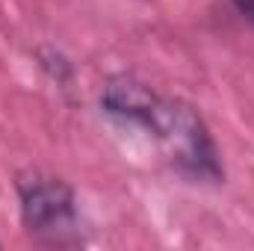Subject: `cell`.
Returning a JSON list of instances; mask_svg holds the SVG:
<instances>
[{
    "mask_svg": "<svg viewBox=\"0 0 254 251\" xmlns=\"http://www.w3.org/2000/svg\"><path fill=\"white\" fill-rule=\"evenodd\" d=\"M142 130L154 133V139L169 151L172 163L192 181H222L219 151L201 122V116L184 101L157 98L151 116Z\"/></svg>",
    "mask_w": 254,
    "mask_h": 251,
    "instance_id": "cell-1",
    "label": "cell"
},
{
    "mask_svg": "<svg viewBox=\"0 0 254 251\" xmlns=\"http://www.w3.org/2000/svg\"><path fill=\"white\" fill-rule=\"evenodd\" d=\"M18 198H21V219L30 234H45L60 240V234L74 231L77 207L68 184L57 178H39V175L21 178Z\"/></svg>",
    "mask_w": 254,
    "mask_h": 251,
    "instance_id": "cell-2",
    "label": "cell"
},
{
    "mask_svg": "<svg viewBox=\"0 0 254 251\" xmlns=\"http://www.w3.org/2000/svg\"><path fill=\"white\" fill-rule=\"evenodd\" d=\"M160 95H154L145 83L133 80V77H116L104 86L101 95V107L107 116H113L116 122H125L133 127H145L154 104Z\"/></svg>",
    "mask_w": 254,
    "mask_h": 251,
    "instance_id": "cell-3",
    "label": "cell"
},
{
    "mask_svg": "<svg viewBox=\"0 0 254 251\" xmlns=\"http://www.w3.org/2000/svg\"><path fill=\"white\" fill-rule=\"evenodd\" d=\"M234 6H237V12H240L246 21L254 24V0H234Z\"/></svg>",
    "mask_w": 254,
    "mask_h": 251,
    "instance_id": "cell-4",
    "label": "cell"
}]
</instances>
